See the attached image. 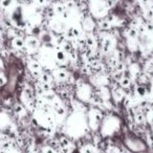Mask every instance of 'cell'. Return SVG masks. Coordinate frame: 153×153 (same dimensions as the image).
I'll return each mask as SVG.
<instances>
[{
  "label": "cell",
  "mask_w": 153,
  "mask_h": 153,
  "mask_svg": "<svg viewBox=\"0 0 153 153\" xmlns=\"http://www.w3.org/2000/svg\"><path fill=\"white\" fill-rule=\"evenodd\" d=\"M124 142L128 150L133 153H142L147 149L146 144L137 137H126Z\"/></svg>",
  "instance_id": "6da1fadb"
},
{
  "label": "cell",
  "mask_w": 153,
  "mask_h": 153,
  "mask_svg": "<svg viewBox=\"0 0 153 153\" xmlns=\"http://www.w3.org/2000/svg\"><path fill=\"white\" fill-rule=\"evenodd\" d=\"M103 121V114L99 109H90L88 113V122L89 127L91 129H98Z\"/></svg>",
  "instance_id": "7a4b0ae2"
},
{
  "label": "cell",
  "mask_w": 153,
  "mask_h": 153,
  "mask_svg": "<svg viewBox=\"0 0 153 153\" xmlns=\"http://www.w3.org/2000/svg\"><path fill=\"white\" fill-rule=\"evenodd\" d=\"M40 40L36 37L29 36L25 39V48H26V53H34L38 50V48L40 47Z\"/></svg>",
  "instance_id": "3957f363"
},
{
  "label": "cell",
  "mask_w": 153,
  "mask_h": 153,
  "mask_svg": "<svg viewBox=\"0 0 153 153\" xmlns=\"http://www.w3.org/2000/svg\"><path fill=\"white\" fill-rule=\"evenodd\" d=\"M29 71L31 72V74H33L34 76H36L37 79H39L40 76L42 74V72H43L42 71V66H41V64L38 61L35 60V59H31L29 62Z\"/></svg>",
  "instance_id": "277c9868"
},
{
  "label": "cell",
  "mask_w": 153,
  "mask_h": 153,
  "mask_svg": "<svg viewBox=\"0 0 153 153\" xmlns=\"http://www.w3.org/2000/svg\"><path fill=\"white\" fill-rule=\"evenodd\" d=\"M55 59L60 65H64L68 61V55L65 53L60 46H57V48L55 50Z\"/></svg>",
  "instance_id": "5b68a950"
},
{
  "label": "cell",
  "mask_w": 153,
  "mask_h": 153,
  "mask_svg": "<svg viewBox=\"0 0 153 153\" xmlns=\"http://www.w3.org/2000/svg\"><path fill=\"white\" fill-rule=\"evenodd\" d=\"M53 76H54V79L57 80V81L64 82L68 80L69 74H68V72H67L66 70L63 69V68H57V69H55L53 71Z\"/></svg>",
  "instance_id": "8992f818"
},
{
  "label": "cell",
  "mask_w": 153,
  "mask_h": 153,
  "mask_svg": "<svg viewBox=\"0 0 153 153\" xmlns=\"http://www.w3.org/2000/svg\"><path fill=\"white\" fill-rule=\"evenodd\" d=\"M85 42H86V46L88 49L92 50V51H96L97 44H98V41H97L96 37L93 36L91 33H87L85 35Z\"/></svg>",
  "instance_id": "52a82bcc"
},
{
  "label": "cell",
  "mask_w": 153,
  "mask_h": 153,
  "mask_svg": "<svg viewBox=\"0 0 153 153\" xmlns=\"http://www.w3.org/2000/svg\"><path fill=\"white\" fill-rule=\"evenodd\" d=\"M113 46V39L112 37H106V38L103 39L102 41V45H101V48H102V51L104 54H108L111 51Z\"/></svg>",
  "instance_id": "ba28073f"
},
{
  "label": "cell",
  "mask_w": 153,
  "mask_h": 153,
  "mask_svg": "<svg viewBox=\"0 0 153 153\" xmlns=\"http://www.w3.org/2000/svg\"><path fill=\"white\" fill-rule=\"evenodd\" d=\"M12 46L17 50H24L25 49V40L21 37H15L12 39Z\"/></svg>",
  "instance_id": "9c48e42d"
},
{
  "label": "cell",
  "mask_w": 153,
  "mask_h": 153,
  "mask_svg": "<svg viewBox=\"0 0 153 153\" xmlns=\"http://www.w3.org/2000/svg\"><path fill=\"white\" fill-rule=\"evenodd\" d=\"M112 98L113 100L115 101V102H122L123 100H124V98L126 96H125V93H124V90H123V88H121L120 86H117L114 89L112 90Z\"/></svg>",
  "instance_id": "30bf717a"
},
{
  "label": "cell",
  "mask_w": 153,
  "mask_h": 153,
  "mask_svg": "<svg viewBox=\"0 0 153 153\" xmlns=\"http://www.w3.org/2000/svg\"><path fill=\"white\" fill-rule=\"evenodd\" d=\"M94 26H96V24H94V21H93L92 18L90 17H86L83 21V29L87 31V33H91V31L94 29Z\"/></svg>",
  "instance_id": "8fae6325"
},
{
  "label": "cell",
  "mask_w": 153,
  "mask_h": 153,
  "mask_svg": "<svg viewBox=\"0 0 153 153\" xmlns=\"http://www.w3.org/2000/svg\"><path fill=\"white\" fill-rule=\"evenodd\" d=\"M13 110H14V112L16 113L18 117H23V115L26 114V109L24 108V106L22 105V104H19V103L15 104Z\"/></svg>",
  "instance_id": "7c38bea8"
},
{
  "label": "cell",
  "mask_w": 153,
  "mask_h": 153,
  "mask_svg": "<svg viewBox=\"0 0 153 153\" xmlns=\"http://www.w3.org/2000/svg\"><path fill=\"white\" fill-rule=\"evenodd\" d=\"M131 83H132L131 79H129L128 76H123L122 79L119 80V84H120V87H121V88H123V89L130 88V87H131Z\"/></svg>",
  "instance_id": "4fadbf2b"
},
{
  "label": "cell",
  "mask_w": 153,
  "mask_h": 153,
  "mask_svg": "<svg viewBox=\"0 0 153 153\" xmlns=\"http://www.w3.org/2000/svg\"><path fill=\"white\" fill-rule=\"evenodd\" d=\"M53 9H54V11H55L56 14H58V15H63L67 11L65 3H62V2H57L55 5H54Z\"/></svg>",
  "instance_id": "5bb4252c"
},
{
  "label": "cell",
  "mask_w": 153,
  "mask_h": 153,
  "mask_svg": "<svg viewBox=\"0 0 153 153\" xmlns=\"http://www.w3.org/2000/svg\"><path fill=\"white\" fill-rule=\"evenodd\" d=\"M60 47L62 48L63 50H64L67 55H68V54H69L72 49H76V48L74 47V44H72V42H71V41H69V40H65L64 42H63V43L60 45Z\"/></svg>",
  "instance_id": "9a60e30c"
},
{
  "label": "cell",
  "mask_w": 153,
  "mask_h": 153,
  "mask_svg": "<svg viewBox=\"0 0 153 153\" xmlns=\"http://www.w3.org/2000/svg\"><path fill=\"white\" fill-rule=\"evenodd\" d=\"M39 81L41 83H46V84H51L54 82V76L51 74H47V72H42V74L39 78Z\"/></svg>",
  "instance_id": "2e32d148"
},
{
  "label": "cell",
  "mask_w": 153,
  "mask_h": 153,
  "mask_svg": "<svg viewBox=\"0 0 153 153\" xmlns=\"http://www.w3.org/2000/svg\"><path fill=\"white\" fill-rule=\"evenodd\" d=\"M146 115L144 114L143 112H137L134 115V122L137 123V125H143L146 123Z\"/></svg>",
  "instance_id": "e0dca14e"
},
{
  "label": "cell",
  "mask_w": 153,
  "mask_h": 153,
  "mask_svg": "<svg viewBox=\"0 0 153 153\" xmlns=\"http://www.w3.org/2000/svg\"><path fill=\"white\" fill-rule=\"evenodd\" d=\"M135 93H137V96L141 97V98H144V97H146L147 89H146V87H145V85H142V84L137 85V86L135 87Z\"/></svg>",
  "instance_id": "ac0fdd59"
},
{
  "label": "cell",
  "mask_w": 153,
  "mask_h": 153,
  "mask_svg": "<svg viewBox=\"0 0 153 153\" xmlns=\"http://www.w3.org/2000/svg\"><path fill=\"white\" fill-rule=\"evenodd\" d=\"M15 3V0H0V7H2V10L6 11L13 6Z\"/></svg>",
  "instance_id": "d6986e66"
},
{
  "label": "cell",
  "mask_w": 153,
  "mask_h": 153,
  "mask_svg": "<svg viewBox=\"0 0 153 153\" xmlns=\"http://www.w3.org/2000/svg\"><path fill=\"white\" fill-rule=\"evenodd\" d=\"M99 27H100V29H102V31H109V29H111V27H112V25H111V23H110L109 21H108L107 19L105 20H102V21H100V23H99Z\"/></svg>",
  "instance_id": "ffe728a7"
},
{
  "label": "cell",
  "mask_w": 153,
  "mask_h": 153,
  "mask_svg": "<svg viewBox=\"0 0 153 153\" xmlns=\"http://www.w3.org/2000/svg\"><path fill=\"white\" fill-rule=\"evenodd\" d=\"M11 148H12V143L7 139L0 141V149H1V150L7 151V150H10Z\"/></svg>",
  "instance_id": "44dd1931"
},
{
  "label": "cell",
  "mask_w": 153,
  "mask_h": 153,
  "mask_svg": "<svg viewBox=\"0 0 153 153\" xmlns=\"http://www.w3.org/2000/svg\"><path fill=\"white\" fill-rule=\"evenodd\" d=\"M127 35H128V37L130 39H135L137 37V35H139V31L135 27L130 26L129 29H127Z\"/></svg>",
  "instance_id": "7402d4cb"
},
{
  "label": "cell",
  "mask_w": 153,
  "mask_h": 153,
  "mask_svg": "<svg viewBox=\"0 0 153 153\" xmlns=\"http://www.w3.org/2000/svg\"><path fill=\"white\" fill-rule=\"evenodd\" d=\"M55 113L58 117H65V115H66V109L62 105L60 107H58L57 109H55Z\"/></svg>",
  "instance_id": "603a6c76"
},
{
  "label": "cell",
  "mask_w": 153,
  "mask_h": 153,
  "mask_svg": "<svg viewBox=\"0 0 153 153\" xmlns=\"http://www.w3.org/2000/svg\"><path fill=\"white\" fill-rule=\"evenodd\" d=\"M81 153H97V152H94V148H92L91 145H85L82 148Z\"/></svg>",
  "instance_id": "cb8c5ba5"
},
{
  "label": "cell",
  "mask_w": 153,
  "mask_h": 153,
  "mask_svg": "<svg viewBox=\"0 0 153 153\" xmlns=\"http://www.w3.org/2000/svg\"><path fill=\"white\" fill-rule=\"evenodd\" d=\"M126 69H127L126 64H125L124 62H122V61H120V62L117 63V66H115V70H117V71L124 72Z\"/></svg>",
  "instance_id": "d4e9b609"
},
{
  "label": "cell",
  "mask_w": 153,
  "mask_h": 153,
  "mask_svg": "<svg viewBox=\"0 0 153 153\" xmlns=\"http://www.w3.org/2000/svg\"><path fill=\"white\" fill-rule=\"evenodd\" d=\"M145 17L146 19L148 20H153V9L152 7H149L145 11Z\"/></svg>",
  "instance_id": "484cf974"
},
{
  "label": "cell",
  "mask_w": 153,
  "mask_h": 153,
  "mask_svg": "<svg viewBox=\"0 0 153 153\" xmlns=\"http://www.w3.org/2000/svg\"><path fill=\"white\" fill-rule=\"evenodd\" d=\"M7 36L9 37H12L13 39L15 38V37H18V33H17V31L15 29H13V27H10V29L7 31Z\"/></svg>",
  "instance_id": "4316f807"
},
{
  "label": "cell",
  "mask_w": 153,
  "mask_h": 153,
  "mask_svg": "<svg viewBox=\"0 0 153 153\" xmlns=\"http://www.w3.org/2000/svg\"><path fill=\"white\" fill-rule=\"evenodd\" d=\"M6 83H7L6 76H5V74H3V72L0 71V86H3V85H5Z\"/></svg>",
  "instance_id": "83f0119b"
},
{
  "label": "cell",
  "mask_w": 153,
  "mask_h": 153,
  "mask_svg": "<svg viewBox=\"0 0 153 153\" xmlns=\"http://www.w3.org/2000/svg\"><path fill=\"white\" fill-rule=\"evenodd\" d=\"M42 153H57V151L55 150V149L53 148V147L50 146H46L43 148V150H42Z\"/></svg>",
  "instance_id": "f1b7e54d"
},
{
  "label": "cell",
  "mask_w": 153,
  "mask_h": 153,
  "mask_svg": "<svg viewBox=\"0 0 153 153\" xmlns=\"http://www.w3.org/2000/svg\"><path fill=\"white\" fill-rule=\"evenodd\" d=\"M34 1H36L39 5H44V4H46V2H47V0H34Z\"/></svg>",
  "instance_id": "f546056e"
},
{
  "label": "cell",
  "mask_w": 153,
  "mask_h": 153,
  "mask_svg": "<svg viewBox=\"0 0 153 153\" xmlns=\"http://www.w3.org/2000/svg\"><path fill=\"white\" fill-rule=\"evenodd\" d=\"M3 67V63H2V60L0 59V70H1V68Z\"/></svg>",
  "instance_id": "4dcf8cb0"
},
{
  "label": "cell",
  "mask_w": 153,
  "mask_h": 153,
  "mask_svg": "<svg viewBox=\"0 0 153 153\" xmlns=\"http://www.w3.org/2000/svg\"><path fill=\"white\" fill-rule=\"evenodd\" d=\"M0 153H9L7 151H4V150H0Z\"/></svg>",
  "instance_id": "1f68e13d"
},
{
  "label": "cell",
  "mask_w": 153,
  "mask_h": 153,
  "mask_svg": "<svg viewBox=\"0 0 153 153\" xmlns=\"http://www.w3.org/2000/svg\"><path fill=\"white\" fill-rule=\"evenodd\" d=\"M111 1H112V2H114V3H117V2H119L120 0H111Z\"/></svg>",
  "instance_id": "d6a6232c"
}]
</instances>
